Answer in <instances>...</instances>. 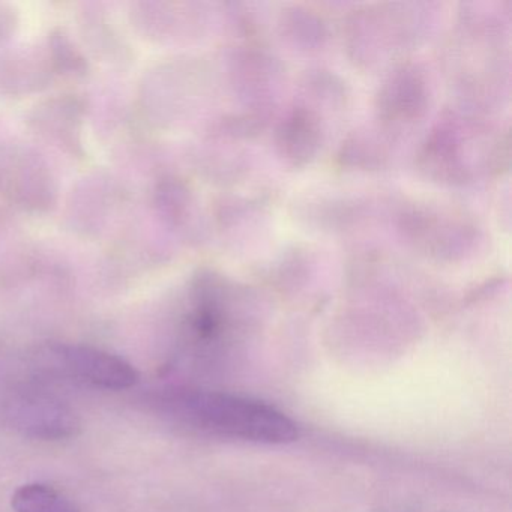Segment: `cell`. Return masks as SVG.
Here are the masks:
<instances>
[{"mask_svg": "<svg viewBox=\"0 0 512 512\" xmlns=\"http://www.w3.org/2000/svg\"><path fill=\"white\" fill-rule=\"evenodd\" d=\"M164 409L182 424L215 436L265 445L298 440L295 422L259 401L209 391H182L163 398Z\"/></svg>", "mask_w": 512, "mask_h": 512, "instance_id": "1", "label": "cell"}, {"mask_svg": "<svg viewBox=\"0 0 512 512\" xmlns=\"http://www.w3.org/2000/svg\"><path fill=\"white\" fill-rule=\"evenodd\" d=\"M2 418L14 433L43 442L71 439L80 431L79 416L71 407L34 389L8 395L2 404Z\"/></svg>", "mask_w": 512, "mask_h": 512, "instance_id": "2", "label": "cell"}, {"mask_svg": "<svg viewBox=\"0 0 512 512\" xmlns=\"http://www.w3.org/2000/svg\"><path fill=\"white\" fill-rule=\"evenodd\" d=\"M49 356L68 376L98 388L122 391L140 382V373L134 365L95 347L55 344L50 346Z\"/></svg>", "mask_w": 512, "mask_h": 512, "instance_id": "3", "label": "cell"}, {"mask_svg": "<svg viewBox=\"0 0 512 512\" xmlns=\"http://www.w3.org/2000/svg\"><path fill=\"white\" fill-rule=\"evenodd\" d=\"M11 508L14 512H82L62 491L40 482L17 488L11 497Z\"/></svg>", "mask_w": 512, "mask_h": 512, "instance_id": "4", "label": "cell"}]
</instances>
